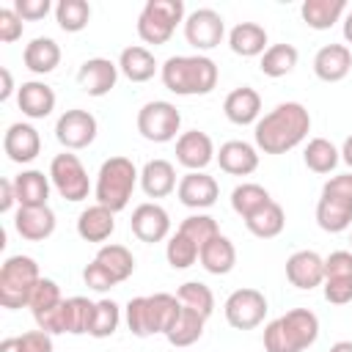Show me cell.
Instances as JSON below:
<instances>
[{
    "instance_id": "7bdbcfd3",
    "label": "cell",
    "mask_w": 352,
    "mask_h": 352,
    "mask_svg": "<svg viewBox=\"0 0 352 352\" xmlns=\"http://www.w3.org/2000/svg\"><path fill=\"white\" fill-rule=\"evenodd\" d=\"M148 302H151V314H154V324H157V333H168L170 324L176 322V316L182 314V300L176 294H168V292H157V294H148Z\"/></svg>"
},
{
    "instance_id": "4316f807",
    "label": "cell",
    "mask_w": 352,
    "mask_h": 352,
    "mask_svg": "<svg viewBox=\"0 0 352 352\" xmlns=\"http://www.w3.org/2000/svg\"><path fill=\"white\" fill-rule=\"evenodd\" d=\"M50 176H44L41 170L30 168L14 176V190H16V204L19 206H47L50 201Z\"/></svg>"
},
{
    "instance_id": "d6986e66",
    "label": "cell",
    "mask_w": 352,
    "mask_h": 352,
    "mask_svg": "<svg viewBox=\"0 0 352 352\" xmlns=\"http://www.w3.org/2000/svg\"><path fill=\"white\" fill-rule=\"evenodd\" d=\"M352 69V50L346 44H324L314 55V74L322 82H338Z\"/></svg>"
},
{
    "instance_id": "f907efd6",
    "label": "cell",
    "mask_w": 352,
    "mask_h": 352,
    "mask_svg": "<svg viewBox=\"0 0 352 352\" xmlns=\"http://www.w3.org/2000/svg\"><path fill=\"white\" fill-rule=\"evenodd\" d=\"M322 289H324V300L333 305L352 302V280H346V278H324Z\"/></svg>"
},
{
    "instance_id": "680465c9",
    "label": "cell",
    "mask_w": 352,
    "mask_h": 352,
    "mask_svg": "<svg viewBox=\"0 0 352 352\" xmlns=\"http://www.w3.org/2000/svg\"><path fill=\"white\" fill-rule=\"evenodd\" d=\"M341 160L352 168V135H349V138L344 140V146H341Z\"/></svg>"
},
{
    "instance_id": "816d5d0a",
    "label": "cell",
    "mask_w": 352,
    "mask_h": 352,
    "mask_svg": "<svg viewBox=\"0 0 352 352\" xmlns=\"http://www.w3.org/2000/svg\"><path fill=\"white\" fill-rule=\"evenodd\" d=\"M22 30H25L22 16L14 8H0V41L11 44V41H16L22 36Z\"/></svg>"
},
{
    "instance_id": "681fc988",
    "label": "cell",
    "mask_w": 352,
    "mask_h": 352,
    "mask_svg": "<svg viewBox=\"0 0 352 352\" xmlns=\"http://www.w3.org/2000/svg\"><path fill=\"white\" fill-rule=\"evenodd\" d=\"M322 195L336 198V201L352 206V173H338V176L327 179L324 187H322Z\"/></svg>"
},
{
    "instance_id": "8992f818",
    "label": "cell",
    "mask_w": 352,
    "mask_h": 352,
    "mask_svg": "<svg viewBox=\"0 0 352 352\" xmlns=\"http://www.w3.org/2000/svg\"><path fill=\"white\" fill-rule=\"evenodd\" d=\"M184 3L182 0H146L143 11L138 14V36L146 44H168L176 25L184 22Z\"/></svg>"
},
{
    "instance_id": "52a82bcc",
    "label": "cell",
    "mask_w": 352,
    "mask_h": 352,
    "mask_svg": "<svg viewBox=\"0 0 352 352\" xmlns=\"http://www.w3.org/2000/svg\"><path fill=\"white\" fill-rule=\"evenodd\" d=\"M179 129H182V113L176 110L173 102L154 99L138 110V132L151 143H170L179 138Z\"/></svg>"
},
{
    "instance_id": "8d00e7d4",
    "label": "cell",
    "mask_w": 352,
    "mask_h": 352,
    "mask_svg": "<svg viewBox=\"0 0 352 352\" xmlns=\"http://www.w3.org/2000/svg\"><path fill=\"white\" fill-rule=\"evenodd\" d=\"M272 198H270V192H267V187H261V184H256V182H242V184H236L234 190H231V209L242 217V220H248L253 212H258L261 206H267Z\"/></svg>"
},
{
    "instance_id": "83f0119b",
    "label": "cell",
    "mask_w": 352,
    "mask_h": 352,
    "mask_svg": "<svg viewBox=\"0 0 352 352\" xmlns=\"http://www.w3.org/2000/svg\"><path fill=\"white\" fill-rule=\"evenodd\" d=\"M228 47L234 55L256 58L267 52V30L258 22H239L228 33Z\"/></svg>"
},
{
    "instance_id": "7402d4cb",
    "label": "cell",
    "mask_w": 352,
    "mask_h": 352,
    "mask_svg": "<svg viewBox=\"0 0 352 352\" xmlns=\"http://www.w3.org/2000/svg\"><path fill=\"white\" fill-rule=\"evenodd\" d=\"M16 104L28 118H47L55 110V91L41 80H28L16 91Z\"/></svg>"
},
{
    "instance_id": "b9f144b4",
    "label": "cell",
    "mask_w": 352,
    "mask_h": 352,
    "mask_svg": "<svg viewBox=\"0 0 352 352\" xmlns=\"http://www.w3.org/2000/svg\"><path fill=\"white\" fill-rule=\"evenodd\" d=\"M176 297L182 300V305L198 311V314L206 316V319H209L212 311H214V294H212V289H209L206 283H201V280H187V283H182L179 292H176Z\"/></svg>"
},
{
    "instance_id": "9a60e30c",
    "label": "cell",
    "mask_w": 352,
    "mask_h": 352,
    "mask_svg": "<svg viewBox=\"0 0 352 352\" xmlns=\"http://www.w3.org/2000/svg\"><path fill=\"white\" fill-rule=\"evenodd\" d=\"M217 151H214V143L206 132L201 129H190V132H182L176 138V162L187 170H204L209 162H214Z\"/></svg>"
},
{
    "instance_id": "277c9868",
    "label": "cell",
    "mask_w": 352,
    "mask_h": 352,
    "mask_svg": "<svg viewBox=\"0 0 352 352\" xmlns=\"http://www.w3.org/2000/svg\"><path fill=\"white\" fill-rule=\"evenodd\" d=\"M138 182H140V170L135 168V162L129 157H110L102 162V168L96 173L94 198H96V204L107 206L110 212H121V209H126Z\"/></svg>"
},
{
    "instance_id": "2e32d148",
    "label": "cell",
    "mask_w": 352,
    "mask_h": 352,
    "mask_svg": "<svg viewBox=\"0 0 352 352\" xmlns=\"http://www.w3.org/2000/svg\"><path fill=\"white\" fill-rule=\"evenodd\" d=\"M118 82V63L110 58H88L77 69V85L88 96H104L116 88Z\"/></svg>"
},
{
    "instance_id": "bcb514c9",
    "label": "cell",
    "mask_w": 352,
    "mask_h": 352,
    "mask_svg": "<svg viewBox=\"0 0 352 352\" xmlns=\"http://www.w3.org/2000/svg\"><path fill=\"white\" fill-rule=\"evenodd\" d=\"M60 302H63L60 286H58L52 278H41V280L36 283L33 294H30V302H28V308H30V311H33V316H36V314H41V311H50V308H55V305H60Z\"/></svg>"
},
{
    "instance_id": "ba28073f",
    "label": "cell",
    "mask_w": 352,
    "mask_h": 352,
    "mask_svg": "<svg viewBox=\"0 0 352 352\" xmlns=\"http://www.w3.org/2000/svg\"><path fill=\"white\" fill-rule=\"evenodd\" d=\"M47 176H50L55 192H58L63 201L77 204V201L88 198V192H91L88 170H85V165L80 162V157L72 154V151L55 154L52 162H50V173H47Z\"/></svg>"
},
{
    "instance_id": "f5cc1de1",
    "label": "cell",
    "mask_w": 352,
    "mask_h": 352,
    "mask_svg": "<svg viewBox=\"0 0 352 352\" xmlns=\"http://www.w3.org/2000/svg\"><path fill=\"white\" fill-rule=\"evenodd\" d=\"M11 8L22 16V22H36V19H44L52 11V3L50 0H14Z\"/></svg>"
},
{
    "instance_id": "ac0fdd59",
    "label": "cell",
    "mask_w": 352,
    "mask_h": 352,
    "mask_svg": "<svg viewBox=\"0 0 352 352\" xmlns=\"http://www.w3.org/2000/svg\"><path fill=\"white\" fill-rule=\"evenodd\" d=\"M14 228L28 242H41L55 231V212L47 206H19L14 214Z\"/></svg>"
},
{
    "instance_id": "7c38bea8",
    "label": "cell",
    "mask_w": 352,
    "mask_h": 352,
    "mask_svg": "<svg viewBox=\"0 0 352 352\" xmlns=\"http://www.w3.org/2000/svg\"><path fill=\"white\" fill-rule=\"evenodd\" d=\"M176 198L187 206V209H209L214 206V201L220 198V184L214 176H209L206 170H187L179 179L176 187Z\"/></svg>"
},
{
    "instance_id": "8fae6325",
    "label": "cell",
    "mask_w": 352,
    "mask_h": 352,
    "mask_svg": "<svg viewBox=\"0 0 352 352\" xmlns=\"http://www.w3.org/2000/svg\"><path fill=\"white\" fill-rule=\"evenodd\" d=\"M226 36V22L214 8H195L184 19V38L190 47L198 50V55L214 50Z\"/></svg>"
},
{
    "instance_id": "6f0895ef",
    "label": "cell",
    "mask_w": 352,
    "mask_h": 352,
    "mask_svg": "<svg viewBox=\"0 0 352 352\" xmlns=\"http://www.w3.org/2000/svg\"><path fill=\"white\" fill-rule=\"evenodd\" d=\"M0 352H22L16 336H14V338H3V341H0Z\"/></svg>"
},
{
    "instance_id": "603a6c76",
    "label": "cell",
    "mask_w": 352,
    "mask_h": 352,
    "mask_svg": "<svg viewBox=\"0 0 352 352\" xmlns=\"http://www.w3.org/2000/svg\"><path fill=\"white\" fill-rule=\"evenodd\" d=\"M140 187L148 198H165L170 195L179 182H176V168L173 162L157 157V160H148L143 168H140Z\"/></svg>"
},
{
    "instance_id": "e0dca14e",
    "label": "cell",
    "mask_w": 352,
    "mask_h": 352,
    "mask_svg": "<svg viewBox=\"0 0 352 352\" xmlns=\"http://www.w3.org/2000/svg\"><path fill=\"white\" fill-rule=\"evenodd\" d=\"M3 151L8 154L11 162H33L38 154H41V135L33 124H25V121H16L6 129L3 135Z\"/></svg>"
},
{
    "instance_id": "d4e9b609",
    "label": "cell",
    "mask_w": 352,
    "mask_h": 352,
    "mask_svg": "<svg viewBox=\"0 0 352 352\" xmlns=\"http://www.w3.org/2000/svg\"><path fill=\"white\" fill-rule=\"evenodd\" d=\"M160 63L154 58L151 50L135 44V47H124L118 55V72L129 80V82H148L157 74Z\"/></svg>"
},
{
    "instance_id": "ab89813d",
    "label": "cell",
    "mask_w": 352,
    "mask_h": 352,
    "mask_svg": "<svg viewBox=\"0 0 352 352\" xmlns=\"http://www.w3.org/2000/svg\"><path fill=\"white\" fill-rule=\"evenodd\" d=\"M121 324V305L116 300H96V308H94V319H91V330L88 336L94 338H110Z\"/></svg>"
},
{
    "instance_id": "4fadbf2b",
    "label": "cell",
    "mask_w": 352,
    "mask_h": 352,
    "mask_svg": "<svg viewBox=\"0 0 352 352\" xmlns=\"http://www.w3.org/2000/svg\"><path fill=\"white\" fill-rule=\"evenodd\" d=\"M129 228H132V234H135L140 242L154 245V242L168 239V234H170V217H168V212H165L160 204L146 201V204H138V206L132 209Z\"/></svg>"
},
{
    "instance_id": "5b68a950",
    "label": "cell",
    "mask_w": 352,
    "mask_h": 352,
    "mask_svg": "<svg viewBox=\"0 0 352 352\" xmlns=\"http://www.w3.org/2000/svg\"><path fill=\"white\" fill-rule=\"evenodd\" d=\"M41 280L38 264L30 256H8L0 267V305L3 308H28L36 283Z\"/></svg>"
},
{
    "instance_id": "5bb4252c",
    "label": "cell",
    "mask_w": 352,
    "mask_h": 352,
    "mask_svg": "<svg viewBox=\"0 0 352 352\" xmlns=\"http://www.w3.org/2000/svg\"><path fill=\"white\" fill-rule=\"evenodd\" d=\"M286 280L302 292L322 286L324 283V258L316 250H294L286 258Z\"/></svg>"
},
{
    "instance_id": "7a4b0ae2",
    "label": "cell",
    "mask_w": 352,
    "mask_h": 352,
    "mask_svg": "<svg viewBox=\"0 0 352 352\" xmlns=\"http://www.w3.org/2000/svg\"><path fill=\"white\" fill-rule=\"evenodd\" d=\"M162 85L176 96H204L217 85V63L209 55H170L160 66Z\"/></svg>"
},
{
    "instance_id": "44dd1931",
    "label": "cell",
    "mask_w": 352,
    "mask_h": 352,
    "mask_svg": "<svg viewBox=\"0 0 352 352\" xmlns=\"http://www.w3.org/2000/svg\"><path fill=\"white\" fill-rule=\"evenodd\" d=\"M223 113L231 124L236 126H248V124H256L261 118V96L256 88L250 85H239L234 88L226 102H223Z\"/></svg>"
},
{
    "instance_id": "7dc6e473",
    "label": "cell",
    "mask_w": 352,
    "mask_h": 352,
    "mask_svg": "<svg viewBox=\"0 0 352 352\" xmlns=\"http://www.w3.org/2000/svg\"><path fill=\"white\" fill-rule=\"evenodd\" d=\"M82 280H85V286L88 289H94V292H107V289H113V286H118V280L94 258L91 264H85V270H82Z\"/></svg>"
},
{
    "instance_id": "484cf974",
    "label": "cell",
    "mask_w": 352,
    "mask_h": 352,
    "mask_svg": "<svg viewBox=\"0 0 352 352\" xmlns=\"http://www.w3.org/2000/svg\"><path fill=\"white\" fill-rule=\"evenodd\" d=\"M198 261L209 275H228L234 270V264H236V248H234V242L228 236L217 234L214 239H209L201 248Z\"/></svg>"
},
{
    "instance_id": "ffe728a7",
    "label": "cell",
    "mask_w": 352,
    "mask_h": 352,
    "mask_svg": "<svg viewBox=\"0 0 352 352\" xmlns=\"http://www.w3.org/2000/svg\"><path fill=\"white\" fill-rule=\"evenodd\" d=\"M214 160L228 176H250L258 168V148L248 140H226Z\"/></svg>"
},
{
    "instance_id": "94428289",
    "label": "cell",
    "mask_w": 352,
    "mask_h": 352,
    "mask_svg": "<svg viewBox=\"0 0 352 352\" xmlns=\"http://www.w3.org/2000/svg\"><path fill=\"white\" fill-rule=\"evenodd\" d=\"M327 352H352V341H336Z\"/></svg>"
},
{
    "instance_id": "ee69618b",
    "label": "cell",
    "mask_w": 352,
    "mask_h": 352,
    "mask_svg": "<svg viewBox=\"0 0 352 352\" xmlns=\"http://www.w3.org/2000/svg\"><path fill=\"white\" fill-rule=\"evenodd\" d=\"M198 253H201V248L192 242V239H187L184 234H173L170 239H168V245H165V258H168V264L173 267V270H187V267H192L195 261H198Z\"/></svg>"
},
{
    "instance_id": "91938a15",
    "label": "cell",
    "mask_w": 352,
    "mask_h": 352,
    "mask_svg": "<svg viewBox=\"0 0 352 352\" xmlns=\"http://www.w3.org/2000/svg\"><path fill=\"white\" fill-rule=\"evenodd\" d=\"M344 38H346V44H352V11H346V16H344Z\"/></svg>"
},
{
    "instance_id": "d6a6232c",
    "label": "cell",
    "mask_w": 352,
    "mask_h": 352,
    "mask_svg": "<svg viewBox=\"0 0 352 352\" xmlns=\"http://www.w3.org/2000/svg\"><path fill=\"white\" fill-rule=\"evenodd\" d=\"M118 283H124L132 272H135V256H132V250L129 248H124V245H116V242H107V245H102L99 250H96V256H94Z\"/></svg>"
},
{
    "instance_id": "9c48e42d",
    "label": "cell",
    "mask_w": 352,
    "mask_h": 352,
    "mask_svg": "<svg viewBox=\"0 0 352 352\" xmlns=\"http://www.w3.org/2000/svg\"><path fill=\"white\" fill-rule=\"evenodd\" d=\"M267 297L258 292V289H236L226 297V305H223V314H226V322L234 327V330H253L264 322L267 316Z\"/></svg>"
},
{
    "instance_id": "74e56055",
    "label": "cell",
    "mask_w": 352,
    "mask_h": 352,
    "mask_svg": "<svg viewBox=\"0 0 352 352\" xmlns=\"http://www.w3.org/2000/svg\"><path fill=\"white\" fill-rule=\"evenodd\" d=\"M124 316H126V327H129L132 336L146 338V336H154V333H157L148 297H132V300L126 302V308H124Z\"/></svg>"
},
{
    "instance_id": "4dcf8cb0",
    "label": "cell",
    "mask_w": 352,
    "mask_h": 352,
    "mask_svg": "<svg viewBox=\"0 0 352 352\" xmlns=\"http://www.w3.org/2000/svg\"><path fill=\"white\" fill-rule=\"evenodd\" d=\"M204 324H206V316H201L198 311L182 305V314L176 316V322L170 324V330L165 333V338H168L170 346H179V349L192 346L204 336Z\"/></svg>"
},
{
    "instance_id": "6125c7cd",
    "label": "cell",
    "mask_w": 352,
    "mask_h": 352,
    "mask_svg": "<svg viewBox=\"0 0 352 352\" xmlns=\"http://www.w3.org/2000/svg\"><path fill=\"white\" fill-rule=\"evenodd\" d=\"M349 242H352V236H349Z\"/></svg>"
},
{
    "instance_id": "f546056e",
    "label": "cell",
    "mask_w": 352,
    "mask_h": 352,
    "mask_svg": "<svg viewBox=\"0 0 352 352\" xmlns=\"http://www.w3.org/2000/svg\"><path fill=\"white\" fill-rule=\"evenodd\" d=\"M346 14L344 0H305L300 6V16L314 30H330Z\"/></svg>"
},
{
    "instance_id": "9f6ffc18",
    "label": "cell",
    "mask_w": 352,
    "mask_h": 352,
    "mask_svg": "<svg viewBox=\"0 0 352 352\" xmlns=\"http://www.w3.org/2000/svg\"><path fill=\"white\" fill-rule=\"evenodd\" d=\"M0 77H3V88H0V99L6 102V99H11V94H14V82H11V72L3 66L0 69Z\"/></svg>"
},
{
    "instance_id": "f35d334b",
    "label": "cell",
    "mask_w": 352,
    "mask_h": 352,
    "mask_svg": "<svg viewBox=\"0 0 352 352\" xmlns=\"http://www.w3.org/2000/svg\"><path fill=\"white\" fill-rule=\"evenodd\" d=\"M94 308H96V302H91L88 297H69V300H63L66 333H72V336L88 333L91 330V319H94Z\"/></svg>"
},
{
    "instance_id": "f6af8a7d",
    "label": "cell",
    "mask_w": 352,
    "mask_h": 352,
    "mask_svg": "<svg viewBox=\"0 0 352 352\" xmlns=\"http://www.w3.org/2000/svg\"><path fill=\"white\" fill-rule=\"evenodd\" d=\"M179 234H184V236H187V239H192L198 248H204L209 239H214V236L220 234V228H217V220H214L212 214L198 212V214H190V217H184V220H182Z\"/></svg>"
},
{
    "instance_id": "d590c367",
    "label": "cell",
    "mask_w": 352,
    "mask_h": 352,
    "mask_svg": "<svg viewBox=\"0 0 352 352\" xmlns=\"http://www.w3.org/2000/svg\"><path fill=\"white\" fill-rule=\"evenodd\" d=\"M338 160H341V151H338L327 138H311V140L305 143L302 162H305V168H308V170H314V173H322V176H324V173L336 170Z\"/></svg>"
},
{
    "instance_id": "836d02e7",
    "label": "cell",
    "mask_w": 352,
    "mask_h": 352,
    "mask_svg": "<svg viewBox=\"0 0 352 352\" xmlns=\"http://www.w3.org/2000/svg\"><path fill=\"white\" fill-rule=\"evenodd\" d=\"M316 223L322 231L327 234H341L352 226V206L336 201V198H327V195H319V204H316Z\"/></svg>"
},
{
    "instance_id": "30bf717a",
    "label": "cell",
    "mask_w": 352,
    "mask_h": 352,
    "mask_svg": "<svg viewBox=\"0 0 352 352\" xmlns=\"http://www.w3.org/2000/svg\"><path fill=\"white\" fill-rule=\"evenodd\" d=\"M96 132H99V124H96L94 113H88L82 107H72V110L60 113L55 121V138L66 151L88 148L96 140Z\"/></svg>"
},
{
    "instance_id": "c3c4849f",
    "label": "cell",
    "mask_w": 352,
    "mask_h": 352,
    "mask_svg": "<svg viewBox=\"0 0 352 352\" xmlns=\"http://www.w3.org/2000/svg\"><path fill=\"white\" fill-rule=\"evenodd\" d=\"M324 278H346V280H352V250H333L324 258Z\"/></svg>"
},
{
    "instance_id": "6da1fadb",
    "label": "cell",
    "mask_w": 352,
    "mask_h": 352,
    "mask_svg": "<svg viewBox=\"0 0 352 352\" xmlns=\"http://www.w3.org/2000/svg\"><path fill=\"white\" fill-rule=\"evenodd\" d=\"M311 132V113L300 102H280L253 124L256 148L264 154H286Z\"/></svg>"
},
{
    "instance_id": "db71d44e",
    "label": "cell",
    "mask_w": 352,
    "mask_h": 352,
    "mask_svg": "<svg viewBox=\"0 0 352 352\" xmlns=\"http://www.w3.org/2000/svg\"><path fill=\"white\" fill-rule=\"evenodd\" d=\"M16 341L22 352H52V336L44 330H28L16 336Z\"/></svg>"
},
{
    "instance_id": "cb8c5ba5",
    "label": "cell",
    "mask_w": 352,
    "mask_h": 352,
    "mask_svg": "<svg viewBox=\"0 0 352 352\" xmlns=\"http://www.w3.org/2000/svg\"><path fill=\"white\" fill-rule=\"evenodd\" d=\"M113 231H116V212H110L102 204L82 209L77 217V234L85 242H107Z\"/></svg>"
},
{
    "instance_id": "e575fe53",
    "label": "cell",
    "mask_w": 352,
    "mask_h": 352,
    "mask_svg": "<svg viewBox=\"0 0 352 352\" xmlns=\"http://www.w3.org/2000/svg\"><path fill=\"white\" fill-rule=\"evenodd\" d=\"M297 58H300V52L294 44H270L267 52L261 55L258 69L264 77H286L294 72Z\"/></svg>"
},
{
    "instance_id": "1f68e13d",
    "label": "cell",
    "mask_w": 352,
    "mask_h": 352,
    "mask_svg": "<svg viewBox=\"0 0 352 352\" xmlns=\"http://www.w3.org/2000/svg\"><path fill=\"white\" fill-rule=\"evenodd\" d=\"M245 226H248V231H250L253 236H258V239H272V236H278V234L283 231V226H286V212H283L280 204L270 201L267 206H261L258 212H253V214L245 220Z\"/></svg>"
},
{
    "instance_id": "3957f363",
    "label": "cell",
    "mask_w": 352,
    "mask_h": 352,
    "mask_svg": "<svg viewBox=\"0 0 352 352\" xmlns=\"http://www.w3.org/2000/svg\"><path fill=\"white\" fill-rule=\"evenodd\" d=\"M319 338V316L308 308H292L264 327L267 352H302Z\"/></svg>"
},
{
    "instance_id": "f1b7e54d",
    "label": "cell",
    "mask_w": 352,
    "mask_h": 352,
    "mask_svg": "<svg viewBox=\"0 0 352 352\" xmlns=\"http://www.w3.org/2000/svg\"><path fill=\"white\" fill-rule=\"evenodd\" d=\"M22 60H25V66H28L33 74H50V72H55V66L60 63V47H58V41L50 38V36H36L33 41L25 44Z\"/></svg>"
},
{
    "instance_id": "11a10c76",
    "label": "cell",
    "mask_w": 352,
    "mask_h": 352,
    "mask_svg": "<svg viewBox=\"0 0 352 352\" xmlns=\"http://www.w3.org/2000/svg\"><path fill=\"white\" fill-rule=\"evenodd\" d=\"M14 204H16L14 179H3V182H0V212H11Z\"/></svg>"
},
{
    "instance_id": "60d3db41",
    "label": "cell",
    "mask_w": 352,
    "mask_h": 352,
    "mask_svg": "<svg viewBox=\"0 0 352 352\" xmlns=\"http://www.w3.org/2000/svg\"><path fill=\"white\" fill-rule=\"evenodd\" d=\"M58 28L66 33H80L91 19V6L85 0H58L55 6Z\"/></svg>"
}]
</instances>
